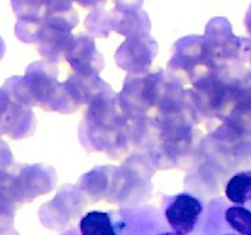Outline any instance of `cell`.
<instances>
[{
  "mask_svg": "<svg viewBox=\"0 0 251 235\" xmlns=\"http://www.w3.org/2000/svg\"><path fill=\"white\" fill-rule=\"evenodd\" d=\"M226 235H235V234H226Z\"/></svg>",
  "mask_w": 251,
  "mask_h": 235,
  "instance_id": "52a82bcc",
  "label": "cell"
},
{
  "mask_svg": "<svg viewBox=\"0 0 251 235\" xmlns=\"http://www.w3.org/2000/svg\"><path fill=\"white\" fill-rule=\"evenodd\" d=\"M81 235H117L110 217L105 212L92 211L80 222Z\"/></svg>",
  "mask_w": 251,
  "mask_h": 235,
  "instance_id": "7a4b0ae2",
  "label": "cell"
},
{
  "mask_svg": "<svg viewBox=\"0 0 251 235\" xmlns=\"http://www.w3.org/2000/svg\"><path fill=\"white\" fill-rule=\"evenodd\" d=\"M228 224L242 235H251V211L243 206H233L226 211Z\"/></svg>",
  "mask_w": 251,
  "mask_h": 235,
  "instance_id": "277c9868",
  "label": "cell"
},
{
  "mask_svg": "<svg viewBox=\"0 0 251 235\" xmlns=\"http://www.w3.org/2000/svg\"><path fill=\"white\" fill-rule=\"evenodd\" d=\"M202 212V205L190 193H179L166 210V218L172 229L179 234L188 235L195 229Z\"/></svg>",
  "mask_w": 251,
  "mask_h": 235,
  "instance_id": "6da1fadb",
  "label": "cell"
},
{
  "mask_svg": "<svg viewBox=\"0 0 251 235\" xmlns=\"http://www.w3.org/2000/svg\"><path fill=\"white\" fill-rule=\"evenodd\" d=\"M226 196L237 205H245L251 201V170L234 174L226 186Z\"/></svg>",
  "mask_w": 251,
  "mask_h": 235,
  "instance_id": "3957f363",
  "label": "cell"
},
{
  "mask_svg": "<svg viewBox=\"0 0 251 235\" xmlns=\"http://www.w3.org/2000/svg\"><path fill=\"white\" fill-rule=\"evenodd\" d=\"M2 49V44H1V39H0V50Z\"/></svg>",
  "mask_w": 251,
  "mask_h": 235,
  "instance_id": "8992f818",
  "label": "cell"
},
{
  "mask_svg": "<svg viewBox=\"0 0 251 235\" xmlns=\"http://www.w3.org/2000/svg\"><path fill=\"white\" fill-rule=\"evenodd\" d=\"M157 235H183V234H179V233H176V232H166V233H161V234H157Z\"/></svg>",
  "mask_w": 251,
  "mask_h": 235,
  "instance_id": "5b68a950",
  "label": "cell"
}]
</instances>
